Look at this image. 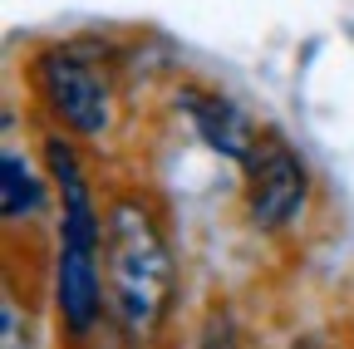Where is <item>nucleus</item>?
Masks as SVG:
<instances>
[{
  "label": "nucleus",
  "instance_id": "f257e3e1",
  "mask_svg": "<svg viewBox=\"0 0 354 349\" xmlns=\"http://www.w3.org/2000/svg\"><path fill=\"white\" fill-rule=\"evenodd\" d=\"M104 285L123 344H153L172 310L177 266L153 207L138 197H113L104 211Z\"/></svg>",
  "mask_w": 354,
  "mask_h": 349
},
{
  "label": "nucleus",
  "instance_id": "f03ea898",
  "mask_svg": "<svg viewBox=\"0 0 354 349\" xmlns=\"http://www.w3.org/2000/svg\"><path fill=\"white\" fill-rule=\"evenodd\" d=\"M30 84L64 133H74V138H104L109 133L113 89H109V74L88 55H79L69 45L39 50L35 64H30Z\"/></svg>",
  "mask_w": 354,
  "mask_h": 349
},
{
  "label": "nucleus",
  "instance_id": "7ed1b4c3",
  "mask_svg": "<svg viewBox=\"0 0 354 349\" xmlns=\"http://www.w3.org/2000/svg\"><path fill=\"white\" fill-rule=\"evenodd\" d=\"M241 172H246V216L261 232H286L300 222V211L310 202V172L290 143L256 138Z\"/></svg>",
  "mask_w": 354,
  "mask_h": 349
},
{
  "label": "nucleus",
  "instance_id": "20e7f679",
  "mask_svg": "<svg viewBox=\"0 0 354 349\" xmlns=\"http://www.w3.org/2000/svg\"><path fill=\"white\" fill-rule=\"evenodd\" d=\"M183 109L192 118V128L202 133V143L221 158H232V162H246L251 148H256V133H251V123L241 118L236 104L227 99H216V94H202V89H187L183 94Z\"/></svg>",
  "mask_w": 354,
  "mask_h": 349
},
{
  "label": "nucleus",
  "instance_id": "39448f33",
  "mask_svg": "<svg viewBox=\"0 0 354 349\" xmlns=\"http://www.w3.org/2000/svg\"><path fill=\"white\" fill-rule=\"evenodd\" d=\"M0 178H6V187H0V207H6V222H30V216L44 207V178L25 162L20 148H6V158H0Z\"/></svg>",
  "mask_w": 354,
  "mask_h": 349
},
{
  "label": "nucleus",
  "instance_id": "423d86ee",
  "mask_svg": "<svg viewBox=\"0 0 354 349\" xmlns=\"http://www.w3.org/2000/svg\"><path fill=\"white\" fill-rule=\"evenodd\" d=\"M6 349H20V305H15V295H6Z\"/></svg>",
  "mask_w": 354,
  "mask_h": 349
}]
</instances>
